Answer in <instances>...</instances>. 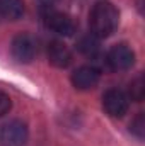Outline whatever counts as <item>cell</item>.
Wrapping results in <instances>:
<instances>
[{"instance_id":"obj_1","label":"cell","mask_w":145,"mask_h":146,"mask_svg":"<svg viewBox=\"0 0 145 146\" xmlns=\"http://www.w3.org/2000/svg\"><path fill=\"white\" fill-rule=\"evenodd\" d=\"M119 14L116 7L109 2H97L89 14V27L91 34L96 37H109L118 27Z\"/></svg>"},{"instance_id":"obj_2","label":"cell","mask_w":145,"mask_h":146,"mask_svg":"<svg viewBox=\"0 0 145 146\" xmlns=\"http://www.w3.org/2000/svg\"><path fill=\"white\" fill-rule=\"evenodd\" d=\"M10 49H12V56L17 61L29 63V61L34 60V56L38 53V41L34 36H31L28 33H22V34L14 37Z\"/></svg>"},{"instance_id":"obj_3","label":"cell","mask_w":145,"mask_h":146,"mask_svg":"<svg viewBox=\"0 0 145 146\" xmlns=\"http://www.w3.org/2000/svg\"><path fill=\"white\" fill-rule=\"evenodd\" d=\"M106 63L113 72H126L135 63V53L126 44H116L109 49Z\"/></svg>"},{"instance_id":"obj_4","label":"cell","mask_w":145,"mask_h":146,"mask_svg":"<svg viewBox=\"0 0 145 146\" xmlns=\"http://www.w3.org/2000/svg\"><path fill=\"white\" fill-rule=\"evenodd\" d=\"M28 141V127L22 121H10L0 126V146H24Z\"/></svg>"},{"instance_id":"obj_5","label":"cell","mask_w":145,"mask_h":146,"mask_svg":"<svg viewBox=\"0 0 145 146\" xmlns=\"http://www.w3.org/2000/svg\"><path fill=\"white\" fill-rule=\"evenodd\" d=\"M103 107L106 110V114H109L111 117H123L128 112L130 99L119 88H109L103 95Z\"/></svg>"},{"instance_id":"obj_6","label":"cell","mask_w":145,"mask_h":146,"mask_svg":"<svg viewBox=\"0 0 145 146\" xmlns=\"http://www.w3.org/2000/svg\"><path fill=\"white\" fill-rule=\"evenodd\" d=\"M44 24L48 29H51L53 33L60 34V36H73L77 33V22L72 15L63 14V12H56L51 10L44 15Z\"/></svg>"},{"instance_id":"obj_7","label":"cell","mask_w":145,"mask_h":146,"mask_svg":"<svg viewBox=\"0 0 145 146\" xmlns=\"http://www.w3.org/2000/svg\"><path fill=\"white\" fill-rule=\"evenodd\" d=\"M101 73L94 66H80L72 75V83L79 90H91L99 83Z\"/></svg>"},{"instance_id":"obj_8","label":"cell","mask_w":145,"mask_h":146,"mask_svg":"<svg viewBox=\"0 0 145 146\" xmlns=\"http://www.w3.org/2000/svg\"><path fill=\"white\" fill-rule=\"evenodd\" d=\"M48 61L56 68H67L72 63V51L60 41H53L48 46Z\"/></svg>"},{"instance_id":"obj_9","label":"cell","mask_w":145,"mask_h":146,"mask_svg":"<svg viewBox=\"0 0 145 146\" xmlns=\"http://www.w3.org/2000/svg\"><path fill=\"white\" fill-rule=\"evenodd\" d=\"M24 14L22 0H0V15L9 21H17Z\"/></svg>"},{"instance_id":"obj_10","label":"cell","mask_w":145,"mask_h":146,"mask_svg":"<svg viewBox=\"0 0 145 146\" xmlns=\"http://www.w3.org/2000/svg\"><path fill=\"white\" fill-rule=\"evenodd\" d=\"M77 48H79V51L82 53V54H85L87 58H96L97 54H99V37H96L94 34H85V36H82L79 39V42H77Z\"/></svg>"},{"instance_id":"obj_11","label":"cell","mask_w":145,"mask_h":146,"mask_svg":"<svg viewBox=\"0 0 145 146\" xmlns=\"http://www.w3.org/2000/svg\"><path fill=\"white\" fill-rule=\"evenodd\" d=\"M144 95H145L144 76L138 75V76H137L135 80H132V83H130V97H132V100L140 102V100L144 99Z\"/></svg>"},{"instance_id":"obj_12","label":"cell","mask_w":145,"mask_h":146,"mask_svg":"<svg viewBox=\"0 0 145 146\" xmlns=\"http://www.w3.org/2000/svg\"><path fill=\"white\" fill-rule=\"evenodd\" d=\"M130 131L138 138V139H142L144 138V133H145V121H144V114L140 112L133 121H132V124H130Z\"/></svg>"},{"instance_id":"obj_13","label":"cell","mask_w":145,"mask_h":146,"mask_svg":"<svg viewBox=\"0 0 145 146\" xmlns=\"http://www.w3.org/2000/svg\"><path fill=\"white\" fill-rule=\"evenodd\" d=\"M10 106H12L10 97H9L7 94L0 92V117H2V115H5V114L10 110Z\"/></svg>"},{"instance_id":"obj_14","label":"cell","mask_w":145,"mask_h":146,"mask_svg":"<svg viewBox=\"0 0 145 146\" xmlns=\"http://www.w3.org/2000/svg\"><path fill=\"white\" fill-rule=\"evenodd\" d=\"M41 5H51V3H55L56 0H38Z\"/></svg>"}]
</instances>
